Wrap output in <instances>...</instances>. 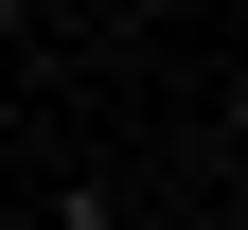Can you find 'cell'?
<instances>
[{"mask_svg":"<svg viewBox=\"0 0 248 230\" xmlns=\"http://www.w3.org/2000/svg\"><path fill=\"white\" fill-rule=\"evenodd\" d=\"M53 230H142V213H124L107 177H71V195H53Z\"/></svg>","mask_w":248,"mask_h":230,"instance_id":"cell-1","label":"cell"}]
</instances>
